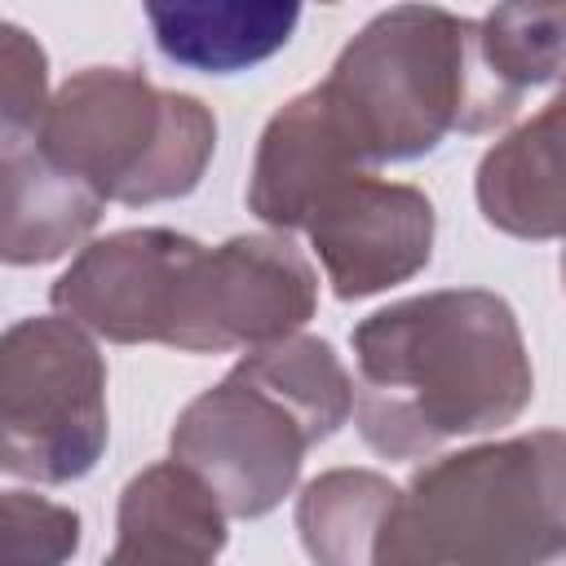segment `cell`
Listing matches in <instances>:
<instances>
[{"instance_id": "16", "label": "cell", "mask_w": 566, "mask_h": 566, "mask_svg": "<svg viewBox=\"0 0 566 566\" xmlns=\"http://www.w3.org/2000/svg\"><path fill=\"white\" fill-rule=\"evenodd\" d=\"M478 27L491 75L517 102L566 80V0H500Z\"/></svg>"}, {"instance_id": "19", "label": "cell", "mask_w": 566, "mask_h": 566, "mask_svg": "<svg viewBox=\"0 0 566 566\" xmlns=\"http://www.w3.org/2000/svg\"><path fill=\"white\" fill-rule=\"evenodd\" d=\"M562 283H566V248H562Z\"/></svg>"}, {"instance_id": "1", "label": "cell", "mask_w": 566, "mask_h": 566, "mask_svg": "<svg viewBox=\"0 0 566 566\" xmlns=\"http://www.w3.org/2000/svg\"><path fill=\"white\" fill-rule=\"evenodd\" d=\"M354 420L385 460L513 424L535 398L517 314L486 287L394 301L354 327Z\"/></svg>"}, {"instance_id": "17", "label": "cell", "mask_w": 566, "mask_h": 566, "mask_svg": "<svg viewBox=\"0 0 566 566\" xmlns=\"http://www.w3.org/2000/svg\"><path fill=\"white\" fill-rule=\"evenodd\" d=\"M80 548V513L31 491H4L0 500V562L49 566Z\"/></svg>"}, {"instance_id": "7", "label": "cell", "mask_w": 566, "mask_h": 566, "mask_svg": "<svg viewBox=\"0 0 566 566\" xmlns=\"http://www.w3.org/2000/svg\"><path fill=\"white\" fill-rule=\"evenodd\" d=\"M318 310L310 256L279 234H234L199 248L177 296L168 349L230 354L301 332Z\"/></svg>"}, {"instance_id": "10", "label": "cell", "mask_w": 566, "mask_h": 566, "mask_svg": "<svg viewBox=\"0 0 566 566\" xmlns=\"http://www.w3.org/2000/svg\"><path fill=\"white\" fill-rule=\"evenodd\" d=\"M354 172L371 168L358 159L354 142L314 84L283 102L261 128L248 177V208L274 230H305L318 199Z\"/></svg>"}, {"instance_id": "5", "label": "cell", "mask_w": 566, "mask_h": 566, "mask_svg": "<svg viewBox=\"0 0 566 566\" xmlns=\"http://www.w3.org/2000/svg\"><path fill=\"white\" fill-rule=\"evenodd\" d=\"M35 142L106 203H164L190 195L217 150L212 111L150 84L133 66H84L53 97Z\"/></svg>"}, {"instance_id": "18", "label": "cell", "mask_w": 566, "mask_h": 566, "mask_svg": "<svg viewBox=\"0 0 566 566\" xmlns=\"http://www.w3.org/2000/svg\"><path fill=\"white\" fill-rule=\"evenodd\" d=\"M49 57L44 49L22 31L4 27L0 40V115L4 133H35L49 111Z\"/></svg>"}, {"instance_id": "8", "label": "cell", "mask_w": 566, "mask_h": 566, "mask_svg": "<svg viewBox=\"0 0 566 566\" xmlns=\"http://www.w3.org/2000/svg\"><path fill=\"white\" fill-rule=\"evenodd\" d=\"M203 243L164 226L115 230L62 270L49 301L57 314L75 318L115 345H168L181 279Z\"/></svg>"}, {"instance_id": "4", "label": "cell", "mask_w": 566, "mask_h": 566, "mask_svg": "<svg viewBox=\"0 0 566 566\" xmlns=\"http://www.w3.org/2000/svg\"><path fill=\"white\" fill-rule=\"evenodd\" d=\"M566 553V433L438 455L402 491L376 566H522Z\"/></svg>"}, {"instance_id": "20", "label": "cell", "mask_w": 566, "mask_h": 566, "mask_svg": "<svg viewBox=\"0 0 566 566\" xmlns=\"http://www.w3.org/2000/svg\"><path fill=\"white\" fill-rule=\"evenodd\" d=\"M323 4H336V0H323Z\"/></svg>"}, {"instance_id": "14", "label": "cell", "mask_w": 566, "mask_h": 566, "mask_svg": "<svg viewBox=\"0 0 566 566\" xmlns=\"http://www.w3.org/2000/svg\"><path fill=\"white\" fill-rule=\"evenodd\" d=\"M305 0H142L159 53L186 71L234 75L274 57Z\"/></svg>"}, {"instance_id": "12", "label": "cell", "mask_w": 566, "mask_h": 566, "mask_svg": "<svg viewBox=\"0 0 566 566\" xmlns=\"http://www.w3.org/2000/svg\"><path fill=\"white\" fill-rule=\"evenodd\" d=\"M473 195L486 226L513 239H566V80L482 155Z\"/></svg>"}, {"instance_id": "15", "label": "cell", "mask_w": 566, "mask_h": 566, "mask_svg": "<svg viewBox=\"0 0 566 566\" xmlns=\"http://www.w3.org/2000/svg\"><path fill=\"white\" fill-rule=\"evenodd\" d=\"M398 491L385 473L371 469H327L296 495V531L314 562L323 566H363L376 562L380 531L398 504Z\"/></svg>"}, {"instance_id": "9", "label": "cell", "mask_w": 566, "mask_h": 566, "mask_svg": "<svg viewBox=\"0 0 566 566\" xmlns=\"http://www.w3.org/2000/svg\"><path fill=\"white\" fill-rule=\"evenodd\" d=\"M310 248L340 301L416 279L433 256V203L407 181L354 172L305 221Z\"/></svg>"}, {"instance_id": "2", "label": "cell", "mask_w": 566, "mask_h": 566, "mask_svg": "<svg viewBox=\"0 0 566 566\" xmlns=\"http://www.w3.org/2000/svg\"><path fill=\"white\" fill-rule=\"evenodd\" d=\"M367 168L438 150L451 133H491L517 115V97L482 57V27L438 4L376 13L318 84Z\"/></svg>"}, {"instance_id": "3", "label": "cell", "mask_w": 566, "mask_h": 566, "mask_svg": "<svg viewBox=\"0 0 566 566\" xmlns=\"http://www.w3.org/2000/svg\"><path fill=\"white\" fill-rule=\"evenodd\" d=\"M354 411V380L318 336H283L248 349L172 424L186 460L230 517H265L292 495L305 451L327 442Z\"/></svg>"}, {"instance_id": "11", "label": "cell", "mask_w": 566, "mask_h": 566, "mask_svg": "<svg viewBox=\"0 0 566 566\" xmlns=\"http://www.w3.org/2000/svg\"><path fill=\"white\" fill-rule=\"evenodd\" d=\"M106 199L62 168L35 133H0V256L44 265L80 248L102 221Z\"/></svg>"}, {"instance_id": "6", "label": "cell", "mask_w": 566, "mask_h": 566, "mask_svg": "<svg viewBox=\"0 0 566 566\" xmlns=\"http://www.w3.org/2000/svg\"><path fill=\"white\" fill-rule=\"evenodd\" d=\"M106 363L66 314L18 318L0 340V469L62 486L106 451Z\"/></svg>"}, {"instance_id": "13", "label": "cell", "mask_w": 566, "mask_h": 566, "mask_svg": "<svg viewBox=\"0 0 566 566\" xmlns=\"http://www.w3.org/2000/svg\"><path fill=\"white\" fill-rule=\"evenodd\" d=\"M226 504L186 464L159 460L142 469L115 509V566H199L226 548Z\"/></svg>"}]
</instances>
